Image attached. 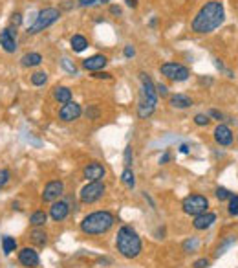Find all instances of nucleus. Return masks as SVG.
I'll return each mask as SVG.
<instances>
[{"instance_id":"aec40b11","label":"nucleus","mask_w":238,"mask_h":268,"mask_svg":"<svg viewBox=\"0 0 238 268\" xmlns=\"http://www.w3.org/2000/svg\"><path fill=\"white\" fill-rule=\"evenodd\" d=\"M170 107L172 108H189L192 107V99L185 94H174V96H170L169 99Z\"/></svg>"},{"instance_id":"6ab92c4d","label":"nucleus","mask_w":238,"mask_h":268,"mask_svg":"<svg viewBox=\"0 0 238 268\" xmlns=\"http://www.w3.org/2000/svg\"><path fill=\"white\" fill-rule=\"evenodd\" d=\"M43 61H44L43 55L39 54V52H30V54H24L21 57V65L24 66V68H35V66H39Z\"/></svg>"},{"instance_id":"37998d69","label":"nucleus","mask_w":238,"mask_h":268,"mask_svg":"<svg viewBox=\"0 0 238 268\" xmlns=\"http://www.w3.org/2000/svg\"><path fill=\"white\" fill-rule=\"evenodd\" d=\"M169 160H170V153L167 151V153H165V155L161 156V158H159V164H167Z\"/></svg>"},{"instance_id":"c85d7f7f","label":"nucleus","mask_w":238,"mask_h":268,"mask_svg":"<svg viewBox=\"0 0 238 268\" xmlns=\"http://www.w3.org/2000/svg\"><path fill=\"white\" fill-rule=\"evenodd\" d=\"M11 182V171L10 169H0V189H4Z\"/></svg>"},{"instance_id":"e433bc0d","label":"nucleus","mask_w":238,"mask_h":268,"mask_svg":"<svg viewBox=\"0 0 238 268\" xmlns=\"http://www.w3.org/2000/svg\"><path fill=\"white\" fill-rule=\"evenodd\" d=\"M81 8H92V6L99 4V0H77Z\"/></svg>"},{"instance_id":"f8f14e48","label":"nucleus","mask_w":238,"mask_h":268,"mask_svg":"<svg viewBox=\"0 0 238 268\" xmlns=\"http://www.w3.org/2000/svg\"><path fill=\"white\" fill-rule=\"evenodd\" d=\"M105 177H106V169L99 162H90L83 169V178L88 180V182H97V180H103Z\"/></svg>"},{"instance_id":"a19ab883","label":"nucleus","mask_w":238,"mask_h":268,"mask_svg":"<svg viewBox=\"0 0 238 268\" xmlns=\"http://www.w3.org/2000/svg\"><path fill=\"white\" fill-rule=\"evenodd\" d=\"M209 118H214V119H218V121H222V119H223V114H222V112H218V110H209Z\"/></svg>"},{"instance_id":"473e14b6","label":"nucleus","mask_w":238,"mask_h":268,"mask_svg":"<svg viewBox=\"0 0 238 268\" xmlns=\"http://www.w3.org/2000/svg\"><path fill=\"white\" fill-rule=\"evenodd\" d=\"M229 197H231V191L225 188H218L216 189V199L218 200H229Z\"/></svg>"},{"instance_id":"0eeeda50","label":"nucleus","mask_w":238,"mask_h":268,"mask_svg":"<svg viewBox=\"0 0 238 268\" xmlns=\"http://www.w3.org/2000/svg\"><path fill=\"white\" fill-rule=\"evenodd\" d=\"M106 191V186L103 180H97V182H88L85 188L79 191V200L83 204H94L97 200L103 199V195Z\"/></svg>"},{"instance_id":"f3484780","label":"nucleus","mask_w":238,"mask_h":268,"mask_svg":"<svg viewBox=\"0 0 238 268\" xmlns=\"http://www.w3.org/2000/svg\"><path fill=\"white\" fill-rule=\"evenodd\" d=\"M214 140H216L218 145H223V147H227V145L233 144V130L229 129L227 125L220 123L214 129Z\"/></svg>"},{"instance_id":"c9c22d12","label":"nucleus","mask_w":238,"mask_h":268,"mask_svg":"<svg viewBox=\"0 0 238 268\" xmlns=\"http://www.w3.org/2000/svg\"><path fill=\"white\" fill-rule=\"evenodd\" d=\"M123 54H125V57H127V59H130V57H134V55H136V48L128 44V46H125V50H123Z\"/></svg>"},{"instance_id":"f03ea898","label":"nucleus","mask_w":238,"mask_h":268,"mask_svg":"<svg viewBox=\"0 0 238 268\" xmlns=\"http://www.w3.org/2000/svg\"><path fill=\"white\" fill-rule=\"evenodd\" d=\"M116 224V217L110 211H94V213L86 215L85 219L81 220V231L85 235H103V233H108V231L114 228Z\"/></svg>"},{"instance_id":"ea45409f","label":"nucleus","mask_w":238,"mask_h":268,"mask_svg":"<svg viewBox=\"0 0 238 268\" xmlns=\"http://www.w3.org/2000/svg\"><path fill=\"white\" fill-rule=\"evenodd\" d=\"M209 266V259H198L194 263V268H207Z\"/></svg>"},{"instance_id":"b1692460","label":"nucleus","mask_w":238,"mask_h":268,"mask_svg":"<svg viewBox=\"0 0 238 268\" xmlns=\"http://www.w3.org/2000/svg\"><path fill=\"white\" fill-rule=\"evenodd\" d=\"M0 242H2V252H4V255H11V253L17 250V246H19L15 241V237H11V235H4Z\"/></svg>"},{"instance_id":"f704fd0d","label":"nucleus","mask_w":238,"mask_h":268,"mask_svg":"<svg viewBox=\"0 0 238 268\" xmlns=\"http://www.w3.org/2000/svg\"><path fill=\"white\" fill-rule=\"evenodd\" d=\"M86 116H88V119H97V118H99V108L90 107L88 110H86Z\"/></svg>"},{"instance_id":"7ed1b4c3","label":"nucleus","mask_w":238,"mask_h":268,"mask_svg":"<svg viewBox=\"0 0 238 268\" xmlns=\"http://www.w3.org/2000/svg\"><path fill=\"white\" fill-rule=\"evenodd\" d=\"M116 248L125 259H136L143 250L141 237L138 235V231L134 230L132 226H121L117 230Z\"/></svg>"},{"instance_id":"dca6fc26","label":"nucleus","mask_w":238,"mask_h":268,"mask_svg":"<svg viewBox=\"0 0 238 268\" xmlns=\"http://www.w3.org/2000/svg\"><path fill=\"white\" fill-rule=\"evenodd\" d=\"M214 222H216V215L205 211V213L196 215L194 220H192V226H194V230L203 231V230H207V228H211Z\"/></svg>"},{"instance_id":"72a5a7b5","label":"nucleus","mask_w":238,"mask_h":268,"mask_svg":"<svg viewBox=\"0 0 238 268\" xmlns=\"http://www.w3.org/2000/svg\"><path fill=\"white\" fill-rule=\"evenodd\" d=\"M21 24H22V13H19V11H17V13H13V15H11V26L19 28Z\"/></svg>"},{"instance_id":"cd10ccee","label":"nucleus","mask_w":238,"mask_h":268,"mask_svg":"<svg viewBox=\"0 0 238 268\" xmlns=\"http://www.w3.org/2000/svg\"><path fill=\"white\" fill-rule=\"evenodd\" d=\"M132 160H134L132 145H127V147H125V155H123V162H125V167H130V166H132Z\"/></svg>"},{"instance_id":"6e6552de","label":"nucleus","mask_w":238,"mask_h":268,"mask_svg":"<svg viewBox=\"0 0 238 268\" xmlns=\"http://www.w3.org/2000/svg\"><path fill=\"white\" fill-rule=\"evenodd\" d=\"M159 72L167 77V79L174 81V83H181V81H187L190 75V70L187 66L180 65V63H163L159 66Z\"/></svg>"},{"instance_id":"a211bd4d","label":"nucleus","mask_w":238,"mask_h":268,"mask_svg":"<svg viewBox=\"0 0 238 268\" xmlns=\"http://www.w3.org/2000/svg\"><path fill=\"white\" fill-rule=\"evenodd\" d=\"M30 241H32L33 246L44 248L48 244V231L44 228H33L30 231Z\"/></svg>"},{"instance_id":"7c9ffc66","label":"nucleus","mask_w":238,"mask_h":268,"mask_svg":"<svg viewBox=\"0 0 238 268\" xmlns=\"http://www.w3.org/2000/svg\"><path fill=\"white\" fill-rule=\"evenodd\" d=\"M194 123L198 125V127H207V125L211 123V118H209V114H196Z\"/></svg>"},{"instance_id":"393cba45","label":"nucleus","mask_w":238,"mask_h":268,"mask_svg":"<svg viewBox=\"0 0 238 268\" xmlns=\"http://www.w3.org/2000/svg\"><path fill=\"white\" fill-rule=\"evenodd\" d=\"M121 182L125 184L128 189L136 188V177H134V173H132L130 167H125V171L121 173Z\"/></svg>"},{"instance_id":"f257e3e1","label":"nucleus","mask_w":238,"mask_h":268,"mask_svg":"<svg viewBox=\"0 0 238 268\" xmlns=\"http://www.w3.org/2000/svg\"><path fill=\"white\" fill-rule=\"evenodd\" d=\"M223 19H225V11L220 0H209L201 6L200 11L196 13V17L190 22V30L194 33L205 35V33H212L216 28L222 26Z\"/></svg>"},{"instance_id":"9b49d317","label":"nucleus","mask_w":238,"mask_h":268,"mask_svg":"<svg viewBox=\"0 0 238 268\" xmlns=\"http://www.w3.org/2000/svg\"><path fill=\"white\" fill-rule=\"evenodd\" d=\"M19 263H21L24 268H37L39 264H41L39 252L33 246L21 248V252H19Z\"/></svg>"},{"instance_id":"bb28decb","label":"nucleus","mask_w":238,"mask_h":268,"mask_svg":"<svg viewBox=\"0 0 238 268\" xmlns=\"http://www.w3.org/2000/svg\"><path fill=\"white\" fill-rule=\"evenodd\" d=\"M198 239L196 237H190V239H187L185 242H183V250H185L187 253H192V252H196L198 250Z\"/></svg>"},{"instance_id":"412c9836","label":"nucleus","mask_w":238,"mask_h":268,"mask_svg":"<svg viewBox=\"0 0 238 268\" xmlns=\"http://www.w3.org/2000/svg\"><path fill=\"white\" fill-rule=\"evenodd\" d=\"M70 46H72L75 54H81V52H85L88 48V39L85 35H81V33H75L74 37L70 39Z\"/></svg>"},{"instance_id":"79ce46f5","label":"nucleus","mask_w":238,"mask_h":268,"mask_svg":"<svg viewBox=\"0 0 238 268\" xmlns=\"http://www.w3.org/2000/svg\"><path fill=\"white\" fill-rule=\"evenodd\" d=\"M110 13L112 15H121V8L119 6H110Z\"/></svg>"},{"instance_id":"4be33fe9","label":"nucleus","mask_w":238,"mask_h":268,"mask_svg":"<svg viewBox=\"0 0 238 268\" xmlns=\"http://www.w3.org/2000/svg\"><path fill=\"white\" fill-rule=\"evenodd\" d=\"M53 99L57 103H68L72 101V90H70L68 86H55L53 88Z\"/></svg>"},{"instance_id":"c756f323","label":"nucleus","mask_w":238,"mask_h":268,"mask_svg":"<svg viewBox=\"0 0 238 268\" xmlns=\"http://www.w3.org/2000/svg\"><path fill=\"white\" fill-rule=\"evenodd\" d=\"M61 66H63V68L66 70L68 74H74V75L77 74V66H75L74 63L68 59V57H63V59H61Z\"/></svg>"},{"instance_id":"39448f33","label":"nucleus","mask_w":238,"mask_h":268,"mask_svg":"<svg viewBox=\"0 0 238 268\" xmlns=\"http://www.w3.org/2000/svg\"><path fill=\"white\" fill-rule=\"evenodd\" d=\"M59 19H61V11H59L57 8H44V10H41L37 13L32 26L28 28V33H30V35H37V33L44 32L46 28L53 26Z\"/></svg>"},{"instance_id":"2eb2a0df","label":"nucleus","mask_w":238,"mask_h":268,"mask_svg":"<svg viewBox=\"0 0 238 268\" xmlns=\"http://www.w3.org/2000/svg\"><path fill=\"white\" fill-rule=\"evenodd\" d=\"M106 65H108V59H106L105 55H101V54L90 55L88 59L83 61V68L90 70V72H101V70L105 68Z\"/></svg>"},{"instance_id":"2f4dec72","label":"nucleus","mask_w":238,"mask_h":268,"mask_svg":"<svg viewBox=\"0 0 238 268\" xmlns=\"http://www.w3.org/2000/svg\"><path fill=\"white\" fill-rule=\"evenodd\" d=\"M229 213L233 217H238V197L236 195H231L229 197Z\"/></svg>"},{"instance_id":"a878e982","label":"nucleus","mask_w":238,"mask_h":268,"mask_svg":"<svg viewBox=\"0 0 238 268\" xmlns=\"http://www.w3.org/2000/svg\"><path fill=\"white\" fill-rule=\"evenodd\" d=\"M33 86H44L48 83V74L43 72V70H39V72H33L32 77H30Z\"/></svg>"},{"instance_id":"a18cd8bd","label":"nucleus","mask_w":238,"mask_h":268,"mask_svg":"<svg viewBox=\"0 0 238 268\" xmlns=\"http://www.w3.org/2000/svg\"><path fill=\"white\" fill-rule=\"evenodd\" d=\"M180 153L187 155V153H189V145H187V144H181V145H180Z\"/></svg>"},{"instance_id":"ddd939ff","label":"nucleus","mask_w":238,"mask_h":268,"mask_svg":"<svg viewBox=\"0 0 238 268\" xmlns=\"http://www.w3.org/2000/svg\"><path fill=\"white\" fill-rule=\"evenodd\" d=\"M70 211H72V208H70L68 200H55V202H52V208H50V217H52L53 222H63V220H66V217L70 215Z\"/></svg>"},{"instance_id":"c03bdc74","label":"nucleus","mask_w":238,"mask_h":268,"mask_svg":"<svg viewBox=\"0 0 238 268\" xmlns=\"http://www.w3.org/2000/svg\"><path fill=\"white\" fill-rule=\"evenodd\" d=\"M128 8H138V0H125Z\"/></svg>"},{"instance_id":"423d86ee","label":"nucleus","mask_w":238,"mask_h":268,"mask_svg":"<svg viewBox=\"0 0 238 268\" xmlns=\"http://www.w3.org/2000/svg\"><path fill=\"white\" fill-rule=\"evenodd\" d=\"M207 208H209V200H207V197H203V195H189V197H185L183 202H181L183 213L190 215V217L205 213Z\"/></svg>"},{"instance_id":"4c0bfd02","label":"nucleus","mask_w":238,"mask_h":268,"mask_svg":"<svg viewBox=\"0 0 238 268\" xmlns=\"http://www.w3.org/2000/svg\"><path fill=\"white\" fill-rule=\"evenodd\" d=\"M156 92H158V96H167V94H169V88L165 85H161V83H158V85H156Z\"/></svg>"},{"instance_id":"20e7f679","label":"nucleus","mask_w":238,"mask_h":268,"mask_svg":"<svg viewBox=\"0 0 238 268\" xmlns=\"http://www.w3.org/2000/svg\"><path fill=\"white\" fill-rule=\"evenodd\" d=\"M139 81H141V97H139L138 105V116L141 119L150 118L156 110L158 105V92H156V85L152 83V79L148 77V74L141 72L139 74Z\"/></svg>"},{"instance_id":"1a4fd4ad","label":"nucleus","mask_w":238,"mask_h":268,"mask_svg":"<svg viewBox=\"0 0 238 268\" xmlns=\"http://www.w3.org/2000/svg\"><path fill=\"white\" fill-rule=\"evenodd\" d=\"M63 195H64V182L63 180H50V182L44 186L41 199H43V202L52 204V202H55V200L61 199Z\"/></svg>"},{"instance_id":"58836bf2","label":"nucleus","mask_w":238,"mask_h":268,"mask_svg":"<svg viewBox=\"0 0 238 268\" xmlns=\"http://www.w3.org/2000/svg\"><path fill=\"white\" fill-rule=\"evenodd\" d=\"M94 77L95 79H110L112 75L108 72H94Z\"/></svg>"},{"instance_id":"4468645a","label":"nucleus","mask_w":238,"mask_h":268,"mask_svg":"<svg viewBox=\"0 0 238 268\" xmlns=\"http://www.w3.org/2000/svg\"><path fill=\"white\" fill-rule=\"evenodd\" d=\"M81 114H83V108H81L79 103L75 101H68L64 103L63 107H61V110H59V118L63 119V121H75V119L81 118Z\"/></svg>"},{"instance_id":"9d476101","label":"nucleus","mask_w":238,"mask_h":268,"mask_svg":"<svg viewBox=\"0 0 238 268\" xmlns=\"http://www.w3.org/2000/svg\"><path fill=\"white\" fill-rule=\"evenodd\" d=\"M0 46L6 54H15L17 52V28L8 26L0 32Z\"/></svg>"},{"instance_id":"5701e85b","label":"nucleus","mask_w":238,"mask_h":268,"mask_svg":"<svg viewBox=\"0 0 238 268\" xmlns=\"http://www.w3.org/2000/svg\"><path fill=\"white\" fill-rule=\"evenodd\" d=\"M48 222V213L44 209H37L30 215V224L32 228H44V224Z\"/></svg>"},{"instance_id":"49530a36","label":"nucleus","mask_w":238,"mask_h":268,"mask_svg":"<svg viewBox=\"0 0 238 268\" xmlns=\"http://www.w3.org/2000/svg\"><path fill=\"white\" fill-rule=\"evenodd\" d=\"M110 0H99V4H108Z\"/></svg>"}]
</instances>
